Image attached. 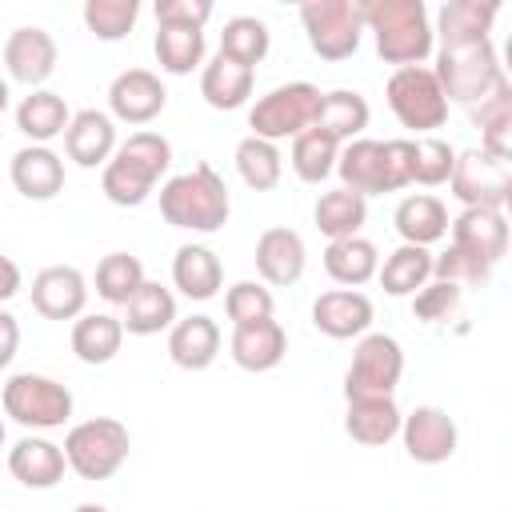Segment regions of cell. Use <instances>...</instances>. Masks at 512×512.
<instances>
[{
	"label": "cell",
	"instance_id": "obj_20",
	"mask_svg": "<svg viewBox=\"0 0 512 512\" xmlns=\"http://www.w3.org/2000/svg\"><path fill=\"white\" fill-rule=\"evenodd\" d=\"M304 264H308V252H304V240L300 232L292 228H264L260 240H256V272L264 284H276V288H288L304 276Z\"/></svg>",
	"mask_w": 512,
	"mask_h": 512
},
{
	"label": "cell",
	"instance_id": "obj_24",
	"mask_svg": "<svg viewBox=\"0 0 512 512\" xmlns=\"http://www.w3.org/2000/svg\"><path fill=\"white\" fill-rule=\"evenodd\" d=\"M252 84H256V68H248V64H240L224 52H216L200 72V96L216 112H232V108L248 104Z\"/></svg>",
	"mask_w": 512,
	"mask_h": 512
},
{
	"label": "cell",
	"instance_id": "obj_21",
	"mask_svg": "<svg viewBox=\"0 0 512 512\" xmlns=\"http://www.w3.org/2000/svg\"><path fill=\"white\" fill-rule=\"evenodd\" d=\"M228 352H232V360L244 372H272L284 360V352H288V332L272 316L268 320H252V324L232 328Z\"/></svg>",
	"mask_w": 512,
	"mask_h": 512
},
{
	"label": "cell",
	"instance_id": "obj_26",
	"mask_svg": "<svg viewBox=\"0 0 512 512\" xmlns=\"http://www.w3.org/2000/svg\"><path fill=\"white\" fill-rule=\"evenodd\" d=\"M400 408L392 396H364V400H348V412H344V432L356 440V444H368V448H380L388 444L392 436H400Z\"/></svg>",
	"mask_w": 512,
	"mask_h": 512
},
{
	"label": "cell",
	"instance_id": "obj_41",
	"mask_svg": "<svg viewBox=\"0 0 512 512\" xmlns=\"http://www.w3.org/2000/svg\"><path fill=\"white\" fill-rule=\"evenodd\" d=\"M140 284H144V264L132 252H108L96 264V292H100V300H108L116 308H124Z\"/></svg>",
	"mask_w": 512,
	"mask_h": 512
},
{
	"label": "cell",
	"instance_id": "obj_33",
	"mask_svg": "<svg viewBox=\"0 0 512 512\" xmlns=\"http://www.w3.org/2000/svg\"><path fill=\"white\" fill-rule=\"evenodd\" d=\"M372 108L360 92L352 88H336V92H320V112H316V128H324L332 140L348 144L360 140V132L368 128Z\"/></svg>",
	"mask_w": 512,
	"mask_h": 512
},
{
	"label": "cell",
	"instance_id": "obj_9",
	"mask_svg": "<svg viewBox=\"0 0 512 512\" xmlns=\"http://www.w3.org/2000/svg\"><path fill=\"white\" fill-rule=\"evenodd\" d=\"M384 96H388L392 116H396L404 128L420 132V136H432V128H440V124L448 120L444 88H440L436 72H432V68H424V64L396 68V72L388 76Z\"/></svg>",
	"mask_w": 512,
	"mask_h": 512
},
{
	"label": "cell",
	"instance_id": "obj_32",
	"mask_svg": "<svg viewBox=\"0 0 512 512\" xmlns=\"http://www.w3.org/2000/svg\"><path fill=\"white\" fill-rule=\"evenodd\" d=\"M124 344V324L112 312H84L72 324V352L80 364H108Z\"/></svg>",
	"mask_w": 512,
	"mask_h": 512
},
{
	"label": "cell",
	"instance_id": "obj_3",
	"mask_svg": "<svg viewBox=\"0 0 512 512\" xmlns=\"http://www.w3.org/2000/svg\"><path fill=\"white\" fill-rule=\"evenodd\" d=\"M228 212H232L228 184L216 176L212 164H196L192 172H180L160 188V216L172 228L220 232L228 224Z\"/></svg>",
	"mask_w": 512,
	"mask_h": 512
},
{
	"label": "cell",
	"instance_id": "obj_31",
	"mask_svg": "<svg viewBox=\"0 0 512 512\" xmlns=\"http://www.w3.org/2000/svg\"><path fill=\"white\" fill-rule=\"evenodd\" d=\"M124 332L132 336H156V332H168L176 324V296L156 284V280H144L136 288V296L124 304Z\"/></svg>",
	"mask_w": 512,
	"mask_h": 512
},
{
	"label": "cell",
	"instance_id": "obj_39",
	"mask_svg": "<svg viewBox=\"0 0 512 512\" xmlns=\"http://www.w3.org/2000/svg\"><path fill=\"white\" fill-rule=\"evenodd\" d=\"M156 60L172 76H188L204 64V28H176L156 24Z\"/></svg>",
	"mask_w": 512,
	"mask_h": 512
},
{
	"label": "cell",
	"instance_id": "obj_42",
	"mask_svg": "<svg viewBox=\"0 0 512 512\" xmlns=\"http://www.w3.org/2000/svg\"><path fill=\"white\" fill-rule=\"evenodd\" d=\"M268 48H272L268 24L256 20V16H232L224 24V32H220V52L240 60V64H248V68H256L268 56Z\"/></svg>",
	"mask_w": 512,
	"mask_h": 512
},
{
	"label": "cell",
	"instance_id": "obj_5",
	"mask_svg": "<svg viewBox=\"0 0 512 512\" xmlns=\"http://www.w3.org/2000/svg\"><path fill=\"white\" fill-rule=\"evenodd\" d=\"M436 80L444 88V100H456L464 108L480 104L500 80V60L492 40H464V44H440L436 52Z\"/></svg>",
	"mask_w": 512,
	"mask_h": 512
},
{
	"label": "cell",
	"instance_id": "obj_51",
	"mask_svg": "<svg viewBox=\"0 0 512 512\" xmlns=\"http://www.w3.org/2000/svg\"><path fill=\"white\" fill-rule=\"evenodd\" d=\"M8 104H12V92H8V80L0 76V116L8 112Z\"/></svg>",
	"mask_w": 512,
	"mask_h": 512
},
{
	"label": "cell",
	"instance_id": "obj_25",
	"mask_svg": "<svg viewBox=\"0 0 512 512\" xmlns=\"http://www.w3.org/2000/svg\"><path fill=\"white\" fill-rule=\"evenodd\" d=\"M8 172H12L16 192L28 196V200H52L64 188V160L48 144L20 148L12 156V164H8Z\"/></svg>",
	"mask_w": 512,
	"mask_h": 512
},
{
	"label": "cell",
	"instance_id": "obj_43",
	"mask_svg": "<svg viewBox=\"0 0 512 512\" xmlns=\"http://www.w3.org/2000/svg\"><path fill=\"white\" fill-rule=\"evenodd\" d=\"M140 0H88L84 4V24L96 40H124L136 28Z\"/></svg>",
	"mask_w": 512,
	"mask_h": 512
},
{
	"label": "cell",
	"instance_id": "obj_50",
	"mask_svg": "<svg viewBox=\"0 0 512 512\" xmlns=\"http://www.w3.org/2000/svg\"><path fill=\"white\" fill-rule=\"evenodd\" d=\"M16 292H20V268H16V260L0 256V304L12 300Z\"/></svg>",
	"mask_w": 512,
	"mask_h": 512
},
{
	"label": "cell",
	"instance_id": "obj_10",
	"mask_svg": "<svg viewBox=\"0 0 512 512\" xmlns=\"http://www.w3.org/2000/svg\"><path fill=\"white\" fill-rule=\"evenodd\" d=\"M404 376V348L388 332H364L352 364L344 372V396L364 400V396H392Z\"/></svg>",
	"mask_w": 512,
	"mask_h": 512
},
{
	"label": "cell",
	"instance_id": "obj_36",
	"mask_svg": "<svg viewBox=\"0 0 512 512\" xmlns=\"http://www.w3.org/2000/svg\"><path fill=\"white\" fill-rule=\"evenodd\" d=\"M312 220L316 228L328 236V240H348V236H360L364 220H368V200L348 192V188H332V192H320L316 208H312Z\"/></svg>",
	"mask_w": 512,
	"mask_h": 512
},
{
	"label": "cell",
	"instance_id": "obj_29",
	"mask_svg": "<svg viewBox=\"0 0 512 512\" xmlns=\"http://www.w3.org/2000/svg\"><path fill=\"white\" fill-rule=\"evenodd\" d=\"M468 112H472V120L480 128V148L500 156V160H512V88H508V80H500Z\"/></svg>",
	"mask_w": 512,
	"mask_h": 512
},
{
	"label": "cell",
	"instance_id": "obj_53",
	"mask_svg": "<svg viewBox=\"0 0 512 512\" xmlns=\"http://www.w3.org/2000/svg\"><path fill=\"white\" fill-rule=\"evenodd\" d=\"M0 448H4V420H0Z\"/></svg>",
	"mask_w": 512,
	"mask_h": 512
},
{
	"label": "cell",
	"instance_id": "obj_16",
	"mask_svg": "<svg viewBox=\"0 0 512 512\" xmlns=\"http://www.w3.org/2000/svg\"><path fill=\"white\" fill-rule=\"evenodd\" d=\"M4 68L12 80L36 88L44 84L52 72H56V40L52 32L28 24V28H16L8 40H4Z\"/></svg>",
	"mask_w": 512,
	"mask_h": 512
},
{
	"label": "cell",
	"instance_id": "obj_44",
	"mask_svg": "<svg viewBox=\"0 0 512 512\" xmlns=\"http://www.w3.org/2000/svg\"><path fill=\"white\" fill-rule=\"evenodd\" d=\"M452 164H456V148L448 140H440V136L412 140V184H424V188L448 184Z\"/></svg>",
	"mask_w": 512,
	"mask_h": 512
},
{
	"label": "cell",
	"instance_id": "obj_15",
	"mask_svg": "<svg viewBox=\"0 0 512 512\" xmlns=\"http://www.w3.org/2000/svg\"><path fill=\"white\" fill-rule=\"evenodd\" d=\"M164 104H168V92L160 76L148 68H124L108 88V108L124 124H148L164 112Z\"/></svg>",
	"mask_w": 512,
	"mask_h": 512
},
{
	"label": "cell",
	"instance_id": "obj_4",
	"mask_svg": "<svg viewBox=\"0 0 512 512\" xmlns=\"http://www.w3.org/2000/svg\"><path fill=\"white\" fill-rule=\"evenodd\" d=\"M364 28L376 36V52L384 64L408 68L428 60L432 52V24L420 0H368L360 4Z\"/></svg>",
	"mask_w": 512,
	"mask_h": 512
},
{
	"label": "cell",
	"instance_id": "obj_14",
	"mask_svg": "<svg viewBox=\"0 0 512 512\" xmlns=\"http://www.w3.org/2000/svg\"><path fill=\"white\" fill-rule=\"evenodd\" d=\"M88 304V280L72 264H48L32 276V308L44 320H76Z\"/></svg>",
	"mask_w": 512,
	"mask_h": 512
},
{
	"label": "cell",
	"instance_id": "obj_8",
	"mask_svg": "<svg viewBox=\"0 0 512 512\" xmlns=\"http://www.w3.org/2000/svg\"><path fill=\"white\" fill-rule=\"evenodd\" d=\"M4 416H12L20 428H32V432L64 428L72 420V392L52 376L16 372L4 384Z\"/></svg>",
	"mask_w": 512,
	"mask_h": 512
},
{
	"label": "cell",
	"instance_id": "obj_28",
	"mask_svg": "<svg viewBox=\"0 0 512 512\" xmlns=\"http://www.w3.org/2000/svg\"><path fill=\"white\" fill-rule=\"evenodd\" d=\"M72 112L64 104L60 92H48V88H32L20 104H16V128L32 140V144H48L56 136H64Z\"/></svg>",
	"mask_w": 512,
	"mask_h": 512
},
{
	"label": "cell",
	"instance_id": "obj_27",
	"mask_svg": "<svg viewBox=\"0 0 512 512\" xmlns=\"http://www.w3.org/2000/svg\"><path fill=\"white\" fill-rule=\"evenodd\" d=\"M172 284L188 296V300H212L224 284V268L220 256L204 244H180L172 256Z\"/></svg>",
	"mask_w": 512,
	"mask_h": 512
},
{
	"label": "cell",
	"instance_id": "obj_48",
	"mask_svg": "<svg viewBox=\"0 0 512 512\" xmlns=\"http://www.w3.org/2000/svg\"><path fill=\"white\" fill-rule=\"evenodd\" d=\"M212 20V0H156V24L204 28Z\"/></svg>",
	"mask_w": 512,
	"mask_h": 512
},
{
	"label": "cell",
	"instance_id": "obj_7",
	"mask_svg": "<svg viewBox=\"0 0 512 512\" xmlns=\"http://www.w3.org/2000/svg\"><path fill=\"white\" fill-rule=\"evenodd\" d=\"M316 112H320V88L308 84V80H292V84H280L272 92H264L252 112H248V128L252 136L276 144V140H296L300 132H308L316 124Z\"/></svg>",
	"mask_w": 512,
	"mask_h": 512
},
{
	"label": "cell",
	"instance_id": "obj_34",
	"mask_svg": "<svg viewBox=\"0 0 512 512\" xmlns=\"http://www.w3.org/2000/svg\"><path fill=\"white\" fill-rule=\"evenodd\" d=\"M376 268H380V252H376V244L364 240V236L328 240V248H324V272H328L336 284H344V288L368 284V280L376 276Z\"/></svg>",
	"mask_w": 512,
	"mask_h": 512
},
{
	"label": "cell",
	"instance_id": "obj_13",
	"mask_svg": "<svg viewBox=\"0 0 512 512\" xmlns=\"http://www.w3.org/2000/svg\"><path fill=\"white\" fill-rule=\"evenodd\" d=\"M400 440H404V452L416 464H444V460H452V452L460 444V432H456V420L444 408L420 404L400 420Z\"/></svg>",
	"mask_w": 512,
	"mask_h": 512
},
{
	"label": "cell",
	"instance_id": "obj_30",
	"mask_svg": "<svg viewBox=\"0 0 512 512\" xmlns=\"http://www.w3.org/2000/svg\"><path fill=\"white\" fill-rule=\"evenodd\" d=\"M392 224L404 236V244L428 248V244H436L448 232V208H444V200H436L428 192H416V196H404L396 204Z\"/></svg>",
	"mask_w": 512,
	"mask_h": 512
},
{
	"label": "cell",
	"instance_id": "obj_46",
	"mask_svg": "<svg viewBox=\"0 0 512 512\" xmlns=\"http://www.w3.org/2000/svg\"><path fill=\"white\" fill-rule=\"evenodd\" d=\"M272 308H276L272 292H268L264 284H256V280H236V284L224 292V312H228L232 328L252 324V320H268Z\"/></svg>",
	"mask_w": 512,
	"mask_h": 512
},
{
	"label": "cell",
	"instance_id": "obj_38",
	"mask_svg": "<svg viewBox=\"0 0 512 512\" xmlns=\"http://www.w3.org/2000/svg\"><path fill=\"white\" fill-rule=\"evenodd\" d=\"M336 156H340V140H332L316 124L292 140V172L304 184H324L336 172Z\"/></svg>",
	"mask_w": 512,
	"mask_h": 512
},
{
	"label": "cell",
	"instance_id": "obj_6",
	"mask_svg": "<svg viewBox=\"0 0 512 512\" xmlns=\"http://www.w3.org/2000/svg\"><path fill=\"white\" fill-rule=\"evenodd\" d=\"M60 448H64L68 468L80 480H108V476H116L124 468L128 448H132V436H128V428L120 420L92 416V420L72 424Z\"/></svg>",
	"mask_w": 512,
	"mask_h": 512
},
{
	"label": "cell",
	"instance_id": "obj_22",
	"mask_svg": "<svg viewBox=\"0 0 512 512\" xmlns=\"http://www.w3.org/2000/svg\"><path fill=\"white\" fill-rule=\"evenodd\" d=\"M168 356L184 372H204L220 356V324L204 312L176 320L168 328Z\"/></svg>",
	"mask_w": 512,
	"mask_h": 512
},
{
	"label": "cell",
	"instance_id": "obj_47",
	"mask_svg": "<svg viewBox=\"0 0 512 512\" xmlns=\"http://www.w3.org/2000/svg\"><path fill=\"white\" fill-rule=\"evenodd\" d=\"M460 292H464V288L444 284V280L424 284V288L412 296V312H416V320H424V324H440V320H448V316L460 308Z\"/></svg>",
	"mask_w": 512,
	"mask_h": 512
},
{
	"label": "cell",
	"instance_id": "obj_40",
	"mask_svg": "<svg viewBox=\"0 0 512 512\" xmlns=\"http://www.w3.org/2000/svg\"><path fill=\"white\" fill-rule=\"evenodd\" d=\"M236 172L248 188L256 192H272L284 176V160H280V148L260 140V136H244L236 144Z\"/></svg>",
	"mask_w": 512,
	"mask_h": 512
},
{
	"label": "cell",
	"instance_id": "obj_35",
	"mask_svg": "<svg viewBox=\"0 0 512 512\" xmlns=\"http://www.w3.org/2000/svg\"><path fill=\"white\" fill-rule=\"evenodd\" d=\"M500 4L496 0H448L436 16L440 44H464V40H488L492 20Z\"/></svg>",
	"mask_w": 512,
	"mask_h": 512
},
{
	"label": "cell",
	"instance_id": "obj_12",
	"mask_svg": "<svg viewBox=\"0 0 512 512\" xmlns=\"http://www.w3.org/2000/svg\"><path fill=\"white\" fill-rule=\"evenodd\" d=\"M452 196L464 204V208H492L500 212L512 196V160H500L484 148H468V152H456V164H452Z\"/></svg>",
	"mask_w": 512,
	"mask_h": 512
},
{
	"label": "cell",
	"instance_id": "obj_1",
	"mask_svg": "<svg viewBox=\"0 0 512 512\" xmlns=\"http://www.w3.org/2000/svg\"><path fill=\"white\" fill-rule=\"evenodd\" d=\"M172 164V144L160 132H132L124 144H116L112 160L100 172V188L112 204L120 208H136L148 200V192L156 188V180L168 172Z\"/></svg>",
	"mask_w": 512,
	"mask_h": 512
},
{
	"label": "cell",
	"instance_id": "obj_11",
	"mask_svg": "<svg viewBox=\"0 0 512 512\" xmlns=\"http://www.w3.org/2000/svg\"><path fill=\"white\" fill-rule=\"evenodd\" d=\"M300 24L320 60H348L360 48L364 16L356 0H308L300 4Z\"/></svg>",
	"mask_w": 512,
	"mask_h": 512
},
{
	"label": "cell",
	"instance_id": "obj_2",
	"mask_svg": "<svg viewBox=\"0 0 512 512\" xmlns=\"http://www.w3.org/2000/svg\"><path fill=\"white\" fill-rule=\"evenodd\" d=\"M340 188L356 196H380V192H400L412 184V140H348L340 144L336 156Z\"/></svg>",
	"mask_w": 512,
	"mask_h": 512
},
{
	"label": "cell",
	"instance_id": "obj_37",
	"mask_svg": "<svg viewBox=\"0 0 512 512\" xmlns=\"http://www.w3.org/2000/svg\"><path fill=\"white\" fill-rule=\"evenodd\" d=\"M380 284L388 296H416L428 280H432V252L416 248V244H400L396 252L384 256V264L376 268Z\"/></svg>",
	"mask_w": 512,
	"mask_h": 512
},
{
	"label": "cell",
	"instance_id": "obj_45",
	"mask_svg": "<svg viewBox=\"0 0 512 512\" xmlns=\"http://www.w3.org/2000/svg\"><path fill=\"white\" fill-rule=\"evenodd\" d=\"M432 276L444 280V284H456V288H480V284H488L492 268H488L480 256H472V252L448 244L440 256H432Z\"/></svg>",
	"mask_w": 512,
	"mask_h": 512
},
{
	"label": "cell",
	"instance_id": "obj_17",
	"mask_svg": "<svg viewBox=\"0 0 512 512\" xmlns=\"http://www.w3.org/2000/svg\"><path fill=\"white\" fill-rule=\"evenodd\" d=\"M64 152L80 168H104L116 152V124L100 108H84L64 128Z\"/></svg>",
	"mask_w": 512,
	"mask_h": 512
},
{
	"label": "cell",
	"instance_id": "obj_49",
	"mask_svg": "<svg viewBox=\"0 0 512 512\" xmlns=\"http://www.w3.org/2000/svg\"><path fill=\"white\" fill-rule=\"evenodd\" d=\"M16 348H20V324H16V316H12V312H4V308H0V368H8V364H12Z\"/></svg>",
	"mask_w": 512,
	"mask_h": 512
},
{
	"label": "cell",
	"instance_id": "obj_23",
	"mask_svg": "<svg viewBox=\"0 0 512 512\" xmlns=\"http://www.w3.org/2000/svg\"><path fill=\"white\" fill-rule=\"evenodd\" d=\"M64 448L44 440V436H24L8 448V472L24 484V488H56L64 480Z\"/></svg>",
	"mask_w": 512,
	"mask_h": 512
},
{
	"label": "cell",
	"instance_id": "obj_19",
	"mask_svg": "<svg viewBox=\"0 0 512 512\" xmlns=\"http://www.w3.org/2000/svg\"><path fill=\"white\" fill-rule=\"evenodd\" d=\"M312 324L332 336V340H352V336H364L368 324H372V300L356 288H332V292H320L316 304H312Z\"/></svg>",
	"mask_w": 512,
	"mask_h": 512
},
{
	"label": "cell",
	"instance_id": "obj_52",
	"mask_svg": "<svg viewBox=\"0 0 512 512\" xmlns=\"http://www.w3.org/2000/svg\"><path fill=\"white\" fill-rule=\"evenodd\" d=\"M72 512H108V508H104V504H76Z\"/></svg>",
	"mask_w": 512,
	"mask_h": 512
},
{
	"label": "cell",
	"instance_id": "obj_18",
	"mask_svg": "<svg viewBox=\"0 0 512 512\" xmlns=\"http://www.w3.org/2000/svg\"><path fill=\"white\" fill-rule=\"evenodd\" d=\"M452 228V244L480 256L488 268H496L508 252V220L504 212H492V208H464L456 220H448Z\"/></svg>",
	"mask_w": 512,
	"mask_h": 512
}]
</instances>
